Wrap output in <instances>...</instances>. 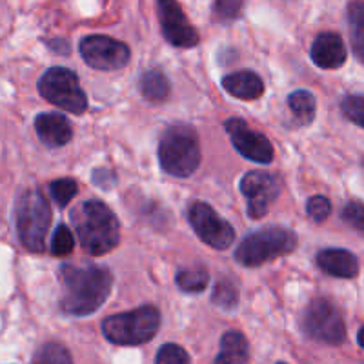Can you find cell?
<instances>
[{
    "label": "cell",
    "instance_id": "1",
    "mask_svg": "<svg viewBox=\"0 0 364 364\" xmlns=\"http://www.w3.org/2000/svg\"><path fill=\"white\" fill-rule=\"evenodd\" d=\"M58 277L63 284L60 310L73 317L95 314L112 294L113 275L106 266L64 262L58 269Z\"/></svg>",
    "mask_w": 364,
    "mask_h": 364
},
{
    "label": "cell",
    "instance_id": "2",
    "mask_svg": "<svg viewBox=\"0 0 364 364\" xmlns=\"http://www.w3.org/2000/svg\"><path fill=\"white\" fill-rule=\"evenodd\" d=\"M75 233L80 246L91 257H100L117 248L120 240V223L108 204L102 200H84L71 211Z\"/></svg>",
    "mask_w": 364,
    "mask_h": 364
},
{
    "label": "cell",
    "instance_id": "3",
    "mask_svg": "<svg viewBox=\"0 0 364 364\" xmlns=\"http://www.w3.org/2000/svg\"><path fill=\"white\" fill-rule=\"evenodd\" d=\"M159 166L166 175L188 178L200 164L199 133L193 126L178 122L166 128L159 141Z\"/></svg>",
    "mask_w": 364,
    "mask_h": 364
},
{
    "label": "cell",
    "instance_id": "4",
    "mask_svg": "<svg viewBox=\"0 0 364 364\" xmlns=\"http://www.w3.org/2000/svg\"><path fill=\"white\" fill-rule=\"evenodd\" d=\"M51 219L53 213L50 200L46 199V195L38 188H28L18 195L15 204V224L18 240L28 252H44Z\"/></svg>",
    "mask_w": 364,
    "mask_h": 364
},
{
    "label": "cell",
    "instance_id": "5",
    "mask_svg": "<svg viewBox=\"0 0 364 364\" xmlns=\"http://www.w3.org/2000/svg\"><path fill=\"white\" fill-rule=\"evenodd\" d=\"M297 245V235L288 228L266 226L240 240L233 259L242 268H259L272 259L294 253Z\"/></svg>",
    "mask_w": 364,
    "mask_h": 364
},
{
    "label": "cell",
    "instance_id": "6",
    "mask_svg": "<svg viewBox=\"0 0 364 364\" xmlns=\"http://www.w3.org/2000/svg\"><path fill=\"white\" fill-rule=\"evenodd\" d=\"M161 328V311L151 304L132 311L109 315L102 321V336L117 346H139L157 336Z\"/></svg>",
    "mask_w": 364,
    "mask_h": 364
},
{
    "label": "cell",
    "instance_id": "7",
    "mask_svg": "<svg viewBox=\"0 0 364 364\" xmlns=\"http://www.w3.org/2000/svg\"><path fill=\"white\" fill-rule=\"evenodd\" d=\"M37 90L44 100L73 115H82L87 109V95L84 93L77 73L68 68L53 66L41 75Z\"/></svg>",
    "mask_w": 364,
    "mask_h": 364
},
{
    "label": "cell",
    "instance_id": "8",
    "mask_svg": "<svg viewBox=\"0 0 364 364\" xmlns=\"http://www.w3.org/2000/svg\"><path fill=\"white\" fill-rule=\"evenodd\" d=\"M301 330L315 343L339 346L346 341V324L339 308L326 297L310 301L301 317Z\"/></svg>",
    "mask_w": 364,
    "mask_h": 364
},
{
    "label": "cell",
    "instance_id": "9",
    "mask_svg": "<svg viewBox=\"0 0 364 364\" xmlns=\"http://www.w3.org/2000/svg\"><path fill=\"white\" fill-rule=\"evenodd\" d=\"M188 223L204 245L211 246L213 250L224 252L235 240V230L232 224L223 219L204 200H191L188 206Z\"/></svg>",
    "mask_w": 364,
    "mask_h": 364
},
{
    "label": "cell",
    "instance_id": "10",
    "mask_svg": "<svg viewBox=\"0 0 364 364\" xmlns=\"http://www.w3.org/2000/svg\"><path fill=\"white\" fill-rule=\"evenodd\" d=\"M79 51L87 66L100 71L122 70L132 58L128 44L108 35H87L80 41Z\"/></svg>",
    "mask_w": 364,
    "mask_h": 364
},
{
    "label": "cell",
    "instance_id": "11",
    "mask_svg": "<svg viewBox=\"0 0 364 364\" xmlns=\"http://www.w3.org/2000/svg\"><path fill=\"white\" fill-rule=\"evenodd\" d=\"M224 129H226L233 148L245 159L257 162V164H269L273 161L275 151H273V146L268 136L253 129L245 119L230 117L224 122Z\"/></svg>",
    "mask_w": 364,
    "mask_h": 364
},
{
    "label": "cell",
    "instance_id": "12",
    "mask_svg": "<svg viewBox=\"0 0 364 364\" xmlns=\"http://www.w3.org/2000/svg\"><path fill=\"white\" fill-rule=\"evenodd\" d=\"M240 193L245 195L248 204L250 219L259 220L268 215L269 206L281 193V182L273 173L268 171H248L245 177L240 178Z\"/></svg>",
    "mask_w": 364,
    "mask_h": 364
},
{
    "label": "cell",
    "instance_id": "13",
    "mask_svg": "<svg viewBox=\"0 0 364 364\" xmlns=\"http://www.w3.org/2000/svg\"><path fill=\"white\" fill-rule=\"evenodd\" d=\"M159 22L164 38L175 48L190 50L199 44L200 37L195 26L188 21L182 6L175 0H161L157 2Z\"/></svg>",
    "mask_w": 364,
    "mask_h": 364
},
{
    "label": "cell",
    "instance_id": "14",
    "mask_svg": "<svg viewBox=\"0 0 364 364\" xmlns=\"http://www.w3.org/2000/svg\"><path fill=\"white\" fill-rule=\"evenodd\" d=\"M311 63L321 70H337L348 58L346 44L336 31H323L315 37L310 50Z\"/></svg>",
    "mask_w": 364,
    "mask_h": 364
},
{
    "label": "cell",
    "instance_id": "15",
    "mask_svg": "<svg viewBox=\"0 0 364 364\" xmlns=\"http://www.w3.org/2000/svg\"><path fill=\"white\" fill-rule=\"evenodd\" d=\"M315 264L321 272L336 279H355L359 275V259L344 248L321 250L315 255Z\"/></svg>",
    "mask_w": 364,
    "mask_h": 364
},
{
    "label": "cell",
    "instance_id": "16",
    "mask_svg": "<svg viewBox=\"0 0 364 364\" xmlns=\"http://www.w3.org/2000/svg\"><path fill=\"white\" fill-rule=\"evenodd\" d=\"M35 132L38 141L48 148H63L73 139L71 122L60 113H41L35 119Z\"/></svg>",
    "mask_w": 364,
    "mask_h": 364
},
{
    "label": "cell",
    "instance_id": "17",
    "mask_svg": "<svg viewBox=\"0 0 364 364\" xmlns=\"http://www.w3.org/2000/svg\"><path fill=\"white\" fill-rule=\"evenodd\" d=\"M220 84L226 93L240 100H257L264 95V82L255 71H235L223 77Z\"/></svg>",
    "mask_w": 364,
    "mask_h": 364
},
{
    "label": "cell",
    "instance_id": "18",
    "mask_svg": "<svg viewBox=\"0 0 364 364\" xmlns=\"http://www.w3.org/2000/svg\"><path fill=\"white\" fill-rule=\"evenodd\" d=\"M250 359V344L245 333L239 330L226 331L220 339V350L215 364H246Z\"/></svg>",
    "mask_w": 364,
    "mask_h": 364
},
{
    "label": "cell",
    "instance_id": "19",
    "mask_svg": "<svg viewBox=\"0 0 364 364\" xmlns=\"http://www.w3.org/2000/svg\"><path fill=\"white\" fill-rule=\"evenodd\" d=\"M139 91H141L142 99L149 104H162L170 97V80L164 75V71L159 68L144 71L139 79Z\"/></svg>",
    "mask_w": 364,
    "mask_h": 364
},
{
    "label": "cell",
    "instance_id": "20",
    "mask_svg": "<svg viewBox=\"0 0 364 364\" xmlns=\"http://www.w3.org/2000/svg\"><path fill=\"white\" fill-rule=\"evenodd\" d=\"M346 21L350 28V44L359 63L364 64V2L355 0L346 6Z\"/></svg>",
    "mask_w": 364,
    "mask_h": 364
},
{
    "label": "cell",
    "instance_id": "21",
    "mask_svg": "<svg viewBox=\"0 0 364 364\" xmlns=\"http://www.w3.org/2000/svg\"><path fill=\"white\" fill-rule=\"evenodd\" d=\"M288 106L301 126H310L317 113V100H315L314 93L308 90H297L288 95Z\"/></svg>",
    "mask_w": 364,
    "mask_h": 364
},
{
    "label": "cell",
    "instance_id": "22",
    "mask_svg": "<svg viewBox=\"0 0 364 364\" xmlns=\"http://www.w3.org/2000/svg\"><path fill=\"white\" fill-rule=\"evenodd\" d=\"M210 282V273L204 266L197 264L193 268H182L175 275V284L184 294H200L206 290Z\"/></svg>",
    "mask_w": 364,
    "mask_h": 364
},
{
    "label": "cell",
    "instance_id": "23",
    "mask_svg": "<svg viewBox=\"0 0 364 364\" xmlns=\"http://www.w3.org/2000/svg\"><path fill=\"white\" fill-rule=\"evenodd\" d=\"M211 301L220 310H235L239 304V288L232 279H219L213 288V294H211Z\"/></svg>",
    "mask_w": 364,
    "mask_h": 364
},
{
    "label": "cell",
    "instance_id": "24",
    "mask_svg": "<svg viewBox=\"0 0 364 364\" xmlns=\"http://www.w3.org/2000/svg\"><path fill=\"white\" fill-rule=\"evenodd\" d=\"M31 364H73V357L64 344L51 341L38 348Z\"/></svg>",
    "mask_w": 364,
    "mask_h": 364
},
{
    "label": "cell",
    "instance_id": "25",
    "mask_svg": "<svg viewBox=\"0 0 364 364\" xmlns=\"http://www.w3.org/2000/svg\"><path fill=\"white\" fill-rule=\"evenodd\" d=\"M50 193L58 208H66L73 200L75 195L79 193V184L70 177L57 178V181L50 182Z\"/></svg>",
    "mask_w": 364,
    "mask_h": 364
},
{
    "label": "cell",
    "instance_id": "26",
    "mask_svg": "<svg viewBox=\"0 0 364 364\" xmlns=\"http://www.w3.org/2000/svg\"><path fill=\"white\" fill-rule=\"evenodd\" d=\"M75 248V237L66 224H58L51 239V253L55 257H68Z\"/></svg>",
    "mask_w": 364,
    "mask_h": 364
},
{
    "label": "cell",
    "instance_id": "27",
    "mask_svg": "<svg viewBox=\"0 0 364 364\" xmlns=\"http://www.w3.org/2000/svg\"><path fill=\"white\" fill-rule=\"evenodd\" d=\"M155 364H191V357L178 344L166 343L155 355Z\"/></svg>",
    "mask_w": 364,
    "mask_h": 364
},
{
    "label": "cell",
    "instance_id": "28",
    "mask_svg": "<svg viewBox=\"0 0 364 364\" xmlns=\"http://www.w3.org/2000/svg\"><path fill=\"white\" fill-rule=\"evenodd\" d=\"M341 112L350 122L364 129V97L363 95H348L341 102Z\"/></svg>",
    "mask_w": 364,
    "mask_h": 364
},
{
    "label": "cell",
    "instance_id": "29",
    "mask_svg": "<svg viewBox=\"0 0 364 364\" xmlns=\"http://www.w3.org/2000/svg\"><path fill=\"white\" fill-rule=\"evenodd\" d=\"M242 8H245V4L239 0H217L211 6V11H213V17L217 22H232L240 17Z\"/></svg>",
    "mask_w": 364,
    "mask_h": 364
},
{
    "label": "cell",
    "instance_id": "30",
    "mask_svg": "<svg viewBox=\"0 0 364 364\" xmlns=\"http://www.w3.org/2000/svg\"><path fill=\"white\" fill-rule=\"evenodd\" d=\"M341 217H343L346 226H350L352 230L359 232L360 235H364V203H359V200L346 203Z\"/></svg>",
    "mask_w": 364,
    "mask_h": 364
},
{
    "label": "cell",
    "instance_id": "31",
    "mask_svg": "<svg viewBox=\"0 0 364 364\" xmlns=\"http://www.w3.org/2000/svg\"><path fill=\"white\" fill-rule=\"evenodd\" d=\"M306 213L314 223H324L331 215V203L323 195H311L306 200Z\"/></svg>",
    "mask_w": 364,
    "mask_h": 364
},
{
    "label": "cell",
    "instance_id": "32",
    "mask_svg": "<svg viewBox=\"0 0 364 364\" xmlns=\"http://www.w3.org/2000/svg\"><path fill=\"white\" fill-rule=\"evenodd\" d=\"M93 182H95L97 186L104 188V190H109V188H113V184L117 182V177L113 175V171L109 170H95L93 171Z\"/></svg>",
    "mask_w": 364,
    "mask_h": 364
},
{
    "label": "cell",
    "instance_id": "33",
    "mask_svg": "<svg viewBox=\"0 0 364 364\" xmlns=\"http://www.w3.org/2000/svg\"><path fill=\"white\" fill-rule=\"evenodd\" d=\"M357 343H359V346L364 350V326L360 328L359 333H357Z\"/></svg>",
    "mask_w": 364,
    "mask_h": 364
},
{
    "label": "cell",
    "instance_id": "34",
    "mask_svg": "<svg viewBox=\"0 0 364 364\" xmlns=\"http://www.w3.org/2000/svg\"><path fill=\"white\" fill-rule=\"evenodd\" d=\"M275 364H288V363H282V360H279V363H275Z\"/></svg>",
    "mask_w": 364,
    "mask_h": 364
}]
</instances>
